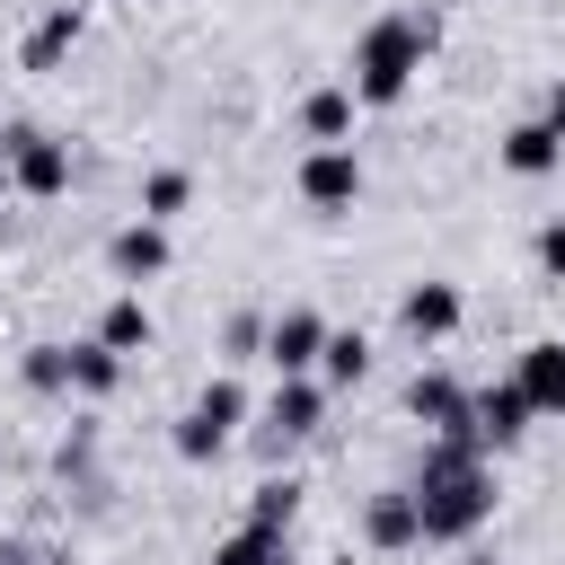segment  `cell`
<instances>
[{"label":"cell","mask_w":565,"mask_h":565,"mask_svg":"<svg viewBox=\"0 0 565 565\" xmlns=\"http://www.w3.org/2000/svg\"><path fill=\"white\" fill-rule=\"evenodd\" d=\"M459 565H503V556H494V547H477V539H468V547H459Z\"/></svg>","instance_id":"obj_28"},{"label":"cell","mask_w":565,"mask_h":565,"mask_svg":"<svg viewBox=\"0 0 565 565\" xmlns=\"http://www.w3.org/2000/svg\"><path fill=\"white\" fill-rule=\"evenodd\" d=\"M406 415L424 424V441H477V388H459L450 371H415Z\"/></svg>","instance_id":"obj_6"},{"label":"cell","mask_w":565,"mask_h":565,"mask_svg":"<svg viewBox=\"0 0 565 565\" xmlns=\"http://www.w3.org/2000/svg\"><path fill=\"white\" fill-rule=\"evenodd\" d=\"M26 556H35V547H0V565H26Z\"/></svg>","instance_id":"obj_30"},{"label":"cell","mask_w":565,"mask_h":565,"mask_svg":"<svg viewBox=\"0 0 565 565\" xmlns=\"http://www.w3.org/2000/svg\"><path fill=\"white\" fill-rule=\"evenodd\" d=\"M318 380H327V388H362V380H371V335H362V327H327Z\"/></svg>","instance_id":"obj_19"},{"label":"cell","mask_w":565,"mask_h":565,"mask_svg":"<svg viewBox=\"0 0 565 565\" xmlns=\"http://www.w3.org/2000/svg\"><path fill=\"white\" fill-rule=\"evenodd\" d=\"M300 494H309V486L282 468V477H265V486L247 494V521H256V530H291V521H300Z\"/></svg>","instance_id":"obj_21"},{"label":"cell","mask_w":565,"mask_h":565,"mask_svg":"<svg viewBox=\"0 0 565 565\" xmlns=\"http://www.w3.org/2000/svg\"><path fill=\"white\" fill-rule=\"evenodd\" d=\"M265 327H274L265 309H238V318L221 327V362H265Z\"/></svg>","instance_id":"obj_24"},{"label":"cell","mask_w":565,"mask_h":565,"mask_svg":"<svg viewBox=\"0 0 565 565\" xmlns=\"http://www.w3.org/2000/svg\"><path fill=\"white\" fill-rule=\"evenodd\" d=\"M406 494H415L424 547H468V539L494 521V503H503V486H494V459H486L477 441H424V459H415Z\"/></svg>","instance_id":"obj_1"},{"label":"cell","mask_w":565,"mask_h":565,"mask_svg":"<svg viewBox=\"0 0 565 565\" xmlns=\"http://www.w3.org/2000/svg\"><path fill=\"white\" fill-rule=\"evenodd\" d=\"M0 168H9V185L26 194V203H62L71 194V141H53V132H35V124H9L0 132Z\"/></svg>","instance_id":"obj_4"},{"label":"cell","mask_w":565,"mask_h":565,"mask_svg":"<svg viewBox=\"0 0 565 565\" xmlns=\"http://www.w3.org/2000/svg\"><path fill=\"white\" fill-rule=\"evenodd\" d=\"M115 388H124V353H106L97 335H88V344H71V397H88V406H97V397H115Z\"/></svg>","instance_id":"obj_20"},{"label":"cell","mask_w":565,"mask_h":565,"mask_svg":"<svg viewBox=\"0 0 565 565\" xmlns=\"http://www.w3.org/2000/svg\"><path fill=\"white\" fill-rule=\"evenodd\" d=\"M530 256H539V274H547V282H565V212L539 230V247H530Z\"/></svg>","instance_id":"obj_26"},{"label":"cell","mask_w":565,"mask_h":565,"mask_svg":"<svg viewBox=\"0 0 565 565\" xmlns=\"http://www.w3.org/2000/svg\"><path fill=\"white\" fill-rule=\"evenodd\" d=\"M150 335H159V327H150V300H141V291H115V300L97 309V344H106V353L132 362V353H150Z\"/></svg>","instance_id":"obj_17"},{"label":"cell","mask_w":565,"mask_h":565,"mask_svg":"<svg viewBox=\"0 0 565 565\" xmlns=\"http://www.w3.org/2000/svg\"><path fill=\"white\" fill-rule=\"evenodd\" d=\"M185 203H194V177H185V168H150V177H141V221H159V230H168Z\"/></svg>","instance_id":"obj_22"},{"label":"cell","mask_w":565,"mask_h":565,"mask_svg":"<svg viewBox=\"0 0 565 565\" xmlns=\"http://www.w3.org/2000/svg\"><path fill=\"white\" fill-rule=\"evenodd\" d=\"M9 194H18V185H9V168H0V203H9Z\"/></svg>","instance_id":"obj_31"},{"label":"cell","mask_w":565,"mask_h":565,"mask_svg":"<svg viewBox=\"0 0 565 565\" xmlns=\"http://www.w3.org/2000/svg\"><path fill=\"white\" fill-rule=\"evenodd\" d=\"M203 565H300V556H291V530H256V521H238Z\"/></svg>","instance_id":"obj_18"},{"label":"cell","mask_w":565,"mask_h":565,"mask_svg":"<svg viewBox=\"0 0 565 565\" xmlns=\"http://www.w3.org/2000/svg\"><path fill=\"white\" fill-rule=\"evenodd\" d=\"M168 256H177V247H168V230H159V221H141V212H132V221L106 238V274H115L124 291L159 282V274H168Z\"/></svg>","instance_id":"obj_9"},{"label":"cell","mask_w":565,"mask_h":565,"mask_svg":"<svg viewBox=\"0 0 565 565\" xmlns=\"http://www.w3.org/2000/svg\"><path fill=\"white\" fill-rule=\"evenodd\" d=\"M238 424H247V388H238V371H212V380L194 388V406L168 424V450H177L185 468H212V459L238 441Z\"/></svg>","instance_id":"obj_3"},{"label":"cell","mask_w":565,"mask_h":565,"mask_svg":"<svg viewBox=\"0 0 565 565\" xmlns=\"http://www.w3.org/2000/svg\"><path fill=\"white\" fill-rule=\"evenodd\" d=\"M141 9H159V0H141Z\"/></svg>","instance_id":"obj_32"},{"label":"cell","mask_w":565,"mask_h":565,"mask_svg":"<svg viewBox=\"0 0 565 565\" xmlns=\"http://www.w3.org/2000/svg\"><path fill=\"white\" fill-rule=\"evenodd\" d=\"M433 44H441V18L433 9H380L362 35H353V106H397L406 88H415V71L433 62Z\"/></svg>","instance_id":"obj_2"},{"label":"cell","mask_w":565,"mask_h":565,"mask_svg":"<svg viewBox=\"0 0 565 565\" xmlns=\"http://www.w3.org/2000/svg\"><path fill=\"white\" fill-rule=\"evenodd\" d=\"M353 115H362V106H353L344 79L309 88V97H300V132H309V150H344V141H353Z\"/></svg>","instance_id":"obj_16"},{"label":"cell","mask_w":565,"mask_h":565,"mask_svg":"<svg viewBox=\"0 0 565 565\" xmlns=\"http://www.w3.org/2000/svg\"><path fill=\"white\" fill-rule=\"evenodd\" d=\"M494 159H503V177H556L565 168V132L547 115H521V124H503Z\"/></svg>","instance_id":"obj_10"},{"label":"cell","mask_w":565,"mask_h":565,"mask_svg":"<svg viewBox=\"0 0 565 565\" xmlns=\"http://www.w3.org/2000/svg\"><path fill=\"white\" fill-rule=\"evenodd\" d=\"M26 565H71V547H35V556H26Z\"/></svg>","instance_id":"obj_29"},{"label":"cell","mask_w":565,"mask_h":565,"mask_svg":"<svg viewBox=\"0 0 565 565\" xmlns=\"http://www.w3.org/2000/svg\"><path fill=\"white\" fill-rule=\"evenodd\" d=\"M512 380H521L530 415H565V335H539V344H521Z\"/></svg>","instance_id":"obj_15"},{"label":"cell","mask_w":565,"mask_h":565,"mask_svg":"<svg viewBox=\"0 0 565 565\" xmlns=\"http://www.w3.org/2000/svg\"><path fill=\"white\" fill-rule=\"evenodd\" d=\"M327 380H274V397H265V424H256V459H282L291 441H309L318 424H327Z\"/></svg>","instance_id":"obj_5"},{"label":"cell","mask_w":565,"mask_h":565,"mask_svg":"<svg viewBox=\"0 0 565 565\" xmlns=\"http://www.w3.org/2000/svg\"><path fill=\"white\" fill-rule=\"evenodd\" d=\"M362 547H380V556L424 547V521H415V494H406V486H380V494L362 503Z\"/></svg>","instance_id":"obj_14"},{"label":"cell","mask_w":565,"mask_h":565,"mask_svg":"<svg viewBox=\"0 0 565 565\" xmlns=\"http://www.w3.org/2000/svg\"><path fill=\"white\" fill-rule=\"evenodd\" d=\"M79 35H88V9H79V0H53V9L26 26V44H18V71H62Z\"/></svg>","instance_id":"obj_12"},{"label":"cell","mask_w":565,"mask_h":565,"mask_svg":"<svg viewBox=\"0 0 565 565\" xmlns=\"http://www.w3.org/2000/svg\"><path fill=\"white\" fill-rule=\"evenodd\" d=\"M291 185H300V203L309 212H353L362 203V150L344 141V150H300V168H291Z\"/></svg>","instance_id":"obj_7"},{"label":"cell","mask_w":565,"mask_h":565,"mask_svg":"<svg viewBox=\"0 0 565 565\" xmlns=\"http://www.w3.org/2000/svg\"><path fill=\"white\" fill-rule=\"evenodd\" d=\"M530 424H539V415H530L521 380H486V388H477V450H486V459H494V450H512Z\"/></svg>","instance_id":"obj_13"},{"label":"cell","mask_w":565,"mask_h":565,"mask_svg":"<svg viewBox=\"0 0 565 565\" xmlns=\"http://www.w3.org/2000/svg\"><path fill=\"white\" fill-rule=\"evenodd\" d=\"M539 115H547V124L565 132V71H556V88H547V106H539Z\"/></svg>","instance_id":"obj_27"},{"label":"cell","mask_w":565,"mask_h":565,"mask_svg":"<svg viewBox=\"0 0 565 565\" xmlns=\"http://www.w3.org/2000/svg\"><path fill=\"white\" fill-rule=\"evenodd\" d=\"M459 318H468L459 282H406V300H397V327H406L415 344H450V335H459Z\"/></svg>","instance_id":"obj_11"},{"label":"cell","mask_w":565,"mask_h":565,"mask_svg":"<svg viewBox=\"0 0 565 565\" xmlns=\"http://www.w3.org/2000/svg\"><path fill=\"white\" fill-rule=\"evenodd\" d=\"M18 380H26L35 397H71V344H26V353H18Z\"/></svg>","instance_id":"obj_23"},{"label":"cell","mask_w":565,"mask_h":565,"mask_svg":"<svg viewBox=\"0 0 565 565\" xmlns=\"http://www.w3.org/2000/svg\"><path fill=\"white\" fill-rule=\"evenodd\" d=\"M88 459H97V433H88V424H71V433H62V450H53V468H62V477H88Z\"/></svg>","instance_id":"obj_25"},{"label":"cell","mask_w":565,"mask_h":565,"mask_svg":"<svg viewBox=\"0 0 565 565\" xmlns=\"http://www.w3.org/2000/svg\"><path fill=\"white\" fill-rule=\"evenodd\" d=\"M318 353H327V318H318L309 300L274 309V327H265V362H274V380H318Z\"/></svg>","instance_id":"obj_8"}]
</instances>
